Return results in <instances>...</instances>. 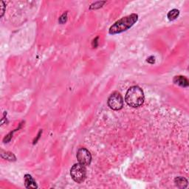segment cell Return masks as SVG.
<instances>
[{
  "label": "cell",
  "instance_id": "obj_10",
  "mask_svg": "<svg viewBox=\"0 0 189 189\" xmlns=\"http://www.w3.org/2000/svg\"><path fill=\"white\" fill-rule=\"evenodd\" d=\"M2 157H3L4 159H8V160H16V157L14 156L12 153L10 152H5L3 151L2 152Z\"/></svg>",
  "mask_w": 189,
  "mask_h": 189
},
{
  "label": "cell",
  "instance_id": "obj_11",
  "mask_svg": "<svg viewBox=\"0 0 189 189\" xmlns=\"http://www.w3.org/2000/svg\"><path fill=\"white\" fill-rule=\"evenodd\" d=\"M106 2H96L93 4H92L91 6H90V9L92 10H95V9H98V8H101L103 5L105 4Z\"/></svg>",
  "mask_w": 189,
  "mask_h": 189
},
{
  "label": "cell",
  "instance_id": "obj_2",
  "mask_svg": "<svg viewBox=\"0 0 189 189\" xmlns=\"http://www.w3.org/2000/svg\"><path fill=\"white\" fill-rule=\"evenodd\" d=\"M144 99L143 91L138 86H133L130 87L126 94V102L129 106L134 108L141 106L143 104Z\"/></svg>",
  "mask_w": 189,
  "mask_h": 189
},
{
  "label": "cell",
  "instance_id": "obj_12",
  "mask_svg": "<svg viewBox=\"0 0 189 189\" xmlns=\"http://www.w3.org/2000/svg\"><path fill=\"white\" fill-rule=\"evenodd\" d=\"M67 13H64V14L59 18L58 22H59V23H61V24H64V23L67 22Z\"/></svg>",
  "mask_w": 189,
  "mask_h": 189
},
{
  "label": "cell",
  "instance_id": "obj_15",
  "mask_svg": "<svg viewBox=\"0 0 189 189\" xmlns=\"http://www.w3.org/2000/svg\"><path fill=\"white\" fill-rule=\"evenodd\" d=\"M98 37H96L95 39L93 40V41H92V47H98Z\"/></svg>",
  "mask_w": 189,
  "mask_h": 189
},
{
  "label": "cell",
  "instance_id": "obj_5",
  "mask_svg": "<svg viewBox=\"0 0 189 189\" xmlns=\"http://www.w3.org/2000/svg\"><path fill=\"white\" fill-rule=\"evenodd\" d=\"M77 159L79 163L86 166V165H89L91 163L92 156L87 148H81L77 152Z\"/></svg>",
  "mask_w": 189,
  "mask_h": 189
},
{
  "label": "cell",
  "instance_id": "obj_8",
  "mask_svg": "<svg viewBox=\"0 0 189 189\" xmlns=\"http://www.w3.org/2000/svg\"><path fill=\"white\" fill-rule=\"evenodd\" d=\"M174 182H175L176 186L180 188H186L188 186V181H187V180L186 178L182 177H178L175 178Z\"/></svg>",
  "mask_w": 189,
  "mask_h": 189
},
{
  "label": "cell",
  "instance_id": "obj_14",
  "mask_svg": "<svg viewBox=\"0 0 189 189\" xmlns=\"http://www.w3.org/2000/svg\"><path fill=\"white\" fill-rule=\"evenodd\" d=\"M147 62L148 63H150V64H154L155 62V58L154 56H150L149 58H147Z\"/></svg>",
  "mask_w": 189,
  "mask_h": 189
},
{
  "label": "cell",
  "instance_id": "obj_6",
  "mask_svg": "<svg viewBox=\"0 0 189 189\" xmlns=\"http://www.w3.org/2000/svg\"><path fill=\"white\" fill-rule=\"evenodd\" d=\"M24 184L27 188H36L37 185L34 179L30 174H25L24 176Z\"/></svg>",
  "mask_w": 189,
  "mask_h": 189
},
{
  "label": "cell",
  "instance_id": "obj_3",
  "mask_svg": "<svg viewBox=\"0 0 189 189\" xmlns=\"http://www.w3.org/2000/svg\"><path fill=\"white\" fill-rule=\"evenodd\" d=\"M70 175L75 182L78 183L83 182L85 180L86 175H87L85 165L81 163H77L73 165L70 169Z\"/></svg>",
  "mask_w": 189,
  "mask_h": 189
},
{
  "label": "cell",
  "instance_id": "obj_13",
  "mask_svg": "<svg viewBox=\"0 0 189 189\" xmlns=\"http://www.w3.org/2000/svg\"><path fill=\"white\" fill-rule=\"evenodd\" d=\"M5 3L3 1L1 2V16L3 17L4 15V13H5Z\"/></svg>",
  "mask_w": 189,
  "mask_h": 189
},
{
  "label": "cell",
  "instance_id": "obj_9",
  "mask_svg": "<svg viewBox=\"0 0 189 189\" xmlns=\"http://www.w3.org/2000/svg\"><path fill=\"white\" fill-rule=\"evenodd\" d=\"M179 14H180L179 10L177 9H173L171 10V11H169V14H168V19H169L170 21H173L178 17Z\"/></svg>",
  "mask_w": 189,
  "mask_h": 189
},
{
  "label": "cell",
  "instance_id": "obj_7",
  "mask_svg": "<svg viewBox=\"0 0 189 189\" xmlns=\"http://www.w3.org/2000/svg\"><path fill=\"white\" fill-rule=\"evenodd\" d=\"M174 82L182 87H188V81L184 76H175L174 78Z\"/></svg>",
  "mask_w": 189,
  "mask_h": 189
},
{
  "label": "cell",
  "instance_id": "obj_4",
  "mask_svg": "<svg viewBox=\"0 0 189 189\" xmlns=\"http://www.w3.org/2000/svg\"><path fill=\"white\" fill-rule=\"evenodd\" d=\"M108 105L113 110H120L123 106V99L119 92H113L108 99Z\"/></svg>",
  "mask_w": 189,
  "mask_h": 189
},
{
  "label": "cell",
  "instance_id": "obj_1",
  "mask_svg": "<svg viewBox=\"0 0 189 189\" xmlns=\"http://www.w3.org/2000/svg\"><path fill=\"white\" fill-rule=\"evenodd\" d=\"M138 19V16L135 14H132L131 15L125 16V17L117 21L114 24H112L109 30V33L112 35H115L124 32L128 29L132 28L137 22Z\"/></svg>",
  "mask_w": 189,
  "mask_h": 189
}]
</instances>
